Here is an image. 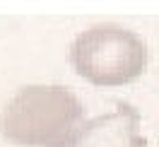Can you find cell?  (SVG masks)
Instances as JSON below:
<instances>
[{"instance_id": "1", "label": "cell", "mask_w": 159, "mask_h": 147, "mask_svg": "<svg viewBox=\"0 0 159 147\" xmlns=\"http://www.w3.org/2000/svg\"><path fill=\"white\" fill-rule=\"evenodd\" d=\"M82 121L77 94L60 85L22 87L0 116V135L20 147H53Z\"/></svg>"}, {"instance_id": "2", "label": "cell", "mask_w": 159, "mask_h": 147, "mask_svg": "<svg viewBox=\"0 0 159 147\" xmlns=\"http://www.w3.org/2000/svg\"><path fill=\"white\" fill-rule=\"evenodd\" d=\"M68 60L72 70L89 85L123 87L145 72L147 46L135 31L118 24H99L75 36Z\"/></svg>"}, {"instance_id": "3", "label": "cell", "mask_w": 159, "mask_h": 147, "mask_svg": "<svg viewBox=\"0 0 159 147\" xmlns=\"http://www.w3.org/2000/svg\"><path fill=\"white\" fill-rule=\"evenodd\" d=\"M53 147H145L140 135V113L130 104H116L101 116L80 121L65 140Z\"/></svg>"}]
</instances>
